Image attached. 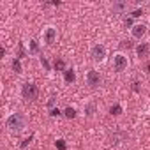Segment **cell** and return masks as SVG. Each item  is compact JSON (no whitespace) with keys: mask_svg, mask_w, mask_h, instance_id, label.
<instances>
[{"mask_svg":"<svg viewBox=\"0 0 150 150\" xmlns=\"http://www.w3.org/2000/svg\"><path fill=\"white\" fill-rule=\"evenodd\" d=\"M7 127L11 129V131H21L23 127H25V117L21 115V113H13L9 118H7Z\"/></svg>","mask_w":150,"mask_h":150,"instance_id":"obj_1","label":"cell"},{"mask_svg":"<svg viewBox=\"0 0 150 150\" xmlns=\"http://www.w3.org/2000/svg\"><path fill=\"white\" fill-rule=\"evenodd\" d=\"M141 14H143V9H136V11L131 14V18H139Z\"/></svg>","mask_w":150,"mask_h":150,"instance_id":"obj_19","label":"cell"},{"mask_svg":"<svg viewBox=\"0 0 150 150\" xmlns=\"http://www.w3.org/2000/svg\"><path fill=\"white\" fill-rule=\"evenodd\" d=\"M145 32H146V25H143V23H138L131 28V34H132L134 39H141L145 35Z\"/></svg>","mask_w":150,"mask_h":150,"instance_id":"obj_6","label":"cell"},{"mask_svg":"<svg viewBox=\"0 0 150 150\" xmlns=\"http://www.w3.org/2000/svg\"><path fill=\"white\" fill-rule=\"evenodd\" d=\"M124 23H125V27H131V25H132V18H127Z\"/></svg>","mask_w":150,"mask_h":150,"instance_id":"obj_23","label":"cell"},{"mask_svg":"<svg viewBox=\"0 0 150 150\" xmlns=\"http://www.w3.org/2000/svg\"><path fill=\"white\" fill-rule=\"evenodd\" d=\"M87 81H88V85L90 87H99L101 85V76L96 72V71H88V74H87Z\"/></svg>","mask_w":150,"mask_h":150,"instance_id":"obj_5","label":"cell"},{"mask_svg":"<svg viewBox=\"0 0 150 150\" xmlns=\"http://www.w3.org/2000/svg\"><path fill=\"white\" fill-rule=\"evenodd\" d=\"M111 9L115 14H122L124 11H127V2H117V4H113Z\"/></svg>","mask_w":150,"mask_h":150,"instance_id":"obj_9","label":"cell"},{"mask_svg":"<svg viewBox=\"0 0 150 150\" xmlns=\"http://www.w3.org/2000/svg\"><path fill=\"white\" fill-rule=\"evenodd\" d=\"M55 69H57V71H65V64H64V60H62V58L55 60Z\"/></svg>","mask_w":150,"mask_h":150,"instance_id":"obj_15","label":"cell"},{"mask_svg":"<svg viewBox=\"0 0 150 150\" xmlns=\"http://www.w3.org/2000/svg\"><path fill=\"white\" fill-rule=\"evenodd\" d=\"M37 51H39V44L35 39H32L30 41V53H37Z\"/></svg>","mask_w":150,"mask_h":150,"instance_id":"obj_16","label":"cell"},{"mask_svg":"<svg viewBox=\"0 0 150 150\" xmlns=\"http://www.w3.org/2000/svg\"><path fill=\"white\" fill-rule=\"evenodd\" d=\"M143 69H145V71H146V72H148V74H150V60H148V62H146V64H145V67H143Z\"/></svg>","mask_w":150,"mask_h":150,"instance_id":"obj_25","label":"cell"},{"mask_svg":"<svg viewBox=\"0 0 150 150\" xmlns=\"http://www.w3.org/2000/svg\"><path fill=\"white\" fill-rule=\"evenodd\" d=\"M55 37H57V30H55L53 27H48L46 32H44V42H46V44H53Z\"/></svg>","mask_w":150,"mask_h":150,"instance_id":"obj_7","label":"cell"},{"mask_svg":"<svg viewBox=\"0 0 150 150\" xmlns=\"http://www.w3.org/2000/svg\"><path fill=\"white\" fill-rule=\"evenodd\" d=\"M127 57L125 55H122V53H117L115 57H113V67H115V71L117 72H122L125 67H127Z\"/></svg>","mask_w":150,"mask_h":150,"instance_id":"obj_4","label":"cell"},{"mask_svg":"<svg viewBox=\"0 0 150 150\" xmlns=\"http://www.w3.org/2000/svg\"><path fill=\"white\" fill-rule=\"evenodd\" d=\"M32 139H34V134H30V136H28V138H25V139H23V141H21V148H25V146H27V145H28V143H30V141H32Z\"/></svg>","mask_w":150,"mask_h":150,"instance_id":"obj_17","label":"cell"},{"mask_svg":"<svg viewBox=\"0 0 150 150\" xmlns=\"http://www.w3.org/2000/svg\"><path fill=\"white\" fill-rule=\"evenodd\" d=\"M64 117H67V118H74V117H76V110L71 108V106H67V108L64 110Z\"/></svg>","mask_w":150,"mask_h":150,"instance_id":"obj_11","label":"cell"},{"mask_svg":"<svg viewBox=\"0 0 150 150\" xmlns=\"http://www.w3.org/2000/svg\"><path fill=\"white\" fill-rule=\"evenodd\" d=\"M13 69H14V72H21V62H20V58H14L13 60Z\"/></svg>","mask_w":150,"mask_h":150,"instance_id":"obj_14","label":"cell"},{"mask_svg":"<svg viewBox=\"0 0 150 150\" xmlns=\"http://www.w3.org/2000/svg\"><path fill=\"white\" fill-rule=\"evenodd\" d=\"M94 111H96V104H94V103H88V104L85 106V113H87L88 117H92Z\"/></svg>","mask_w":150,"mask_h":150,"instance_id":"obj_13","label":"cell"},{"mask_svg":"<svg viewBox=\"0 0 150 150\" xmlns=\"http://www.w3.org/2000/svg\"><path fill=\"white\" fill-rule=\"evenodd\" d=\"M41 64H42V67H44V69H48V71H50V64H48V60H46L44 57H41Z\"/></svg>","mask_w":150,"mask_h":150,"instance_id":"obj_20","label":"cell"},{"mask_svg":"<svg viewBox=\"0 0 150 150\" xmlns=\"http://www.w3.org/2000/svg\"><path fill=\"white\" fill-rule=\"evenodd\" d=\"M57 148L58 150H65V141L64 139H57Z\"/></svg>","mask_w":150,"mask_h":150,"instance_id":"obj_18","label":"cell"},{"mask_svg":"<svg viewBox=\"0 0 150 150\" xmlns=\"http://www.w3.org/2000/svg\"><path fill=\"white\" fill-rule=\"evenodd\" d=\"M50 115H51V117H58V115H62V113H60L57 108H53V110H50Z\"/></svg>","mask_w":150,"mask_h":150,"instance_id":"obj_22","label":"cell"},{"mask_svg":"<svg viewBox=\"0 0 150 150\" xmlns=\"http://www.w3.org/2000/svg\"><path fill=\"white\" fill-rule=\"evenodd\" d=\"M148 51H150V46H148L146 42H141V44L136 48V53H138V57H146V55H148Z\"/></svg>","mask_w":150,"mask_h":150,"instance_id":"obj_10","label":"cell"},{"mask_svg":"<svg viewBox=\"0 0 150 150\" xmlns=\"http://www.w3.org/2000/svg\"><path fill=\"white\" fill-rule=\"evenodd\" d=\"M138 85H139L138 81H134V83H132V90H134V92H138V90H139V87H138Z\"/></svg>","mask_w":150,"mask_h":150,"instance_id":"obj_24","label":"cell"},{"mask_svg":"<svg viewBox=\"0 0 150 150\" xmlns=\"http://www.w3.org/2000/svg\"><path fill=\"white\" fill-rule=\"evenodd\" d=\"M90 57H92L94 62H103L106 58V48L103 44H96L92 48V51H90Z\"/></svg>","mask_w":150,"mask_h":150,"instance_id":"obj_3","label":"cell"},{"mask_svg":"<svg viewBox=\"0 0 150 150\" xmlns=\"http://www.w3.org/2000/svg\"><path fill=\"white\" fill-rule=\"evenodd\" d=\"M110 113H111L113 117H118V115L122 113V106H120V104H113V106L110 108Z\"/></svg>","mask_w":150,"mask_h":150,"instance_id":"obj_12","label":"cell"},{"mask_svg":"<svg viewBox=\"0 0 150 150\" xmlns=\"http://www.w3.org/2000/svg\"><path fill=\"white\" fill-rule=\"evenodd\" d=\"M55 103H57V97H55V96H51V97H50V101H48V106L53 110V104H55Z\"/></svg>","mask_w":150,"mask_h":150,"instance_id":"obj_21","label":"cell"},{"mask_svg":"<svg viewBox=\"0 0 150 150\" xmlns=\"http://www.w3.org/2000/svg\"><path fill=\"white\" fill-rule=\"evenodd\" d=\"M21 96H23V99H27V101H34V99H37V96H39V88H37L34 83H25L23 88H21Z\"/></svg>","mask_w":150,"mask_h":150,"instance_id":"obj_2","label":"cell"},{"mask_svg":"<svg viewBox=\"0 0 150 150\" xmlns=\"http://www.w3.org/2000/svg\"><path fill=\"white\" fill-rule=\"evenodd\" d=\"M64 80H65V83H74V80H76V72H74L72 69H65L64 71Z\"/></svg>","mask_w":150,"mask_h":150,"instance_id":"obj_8","label":"cell"}]
</instances>
